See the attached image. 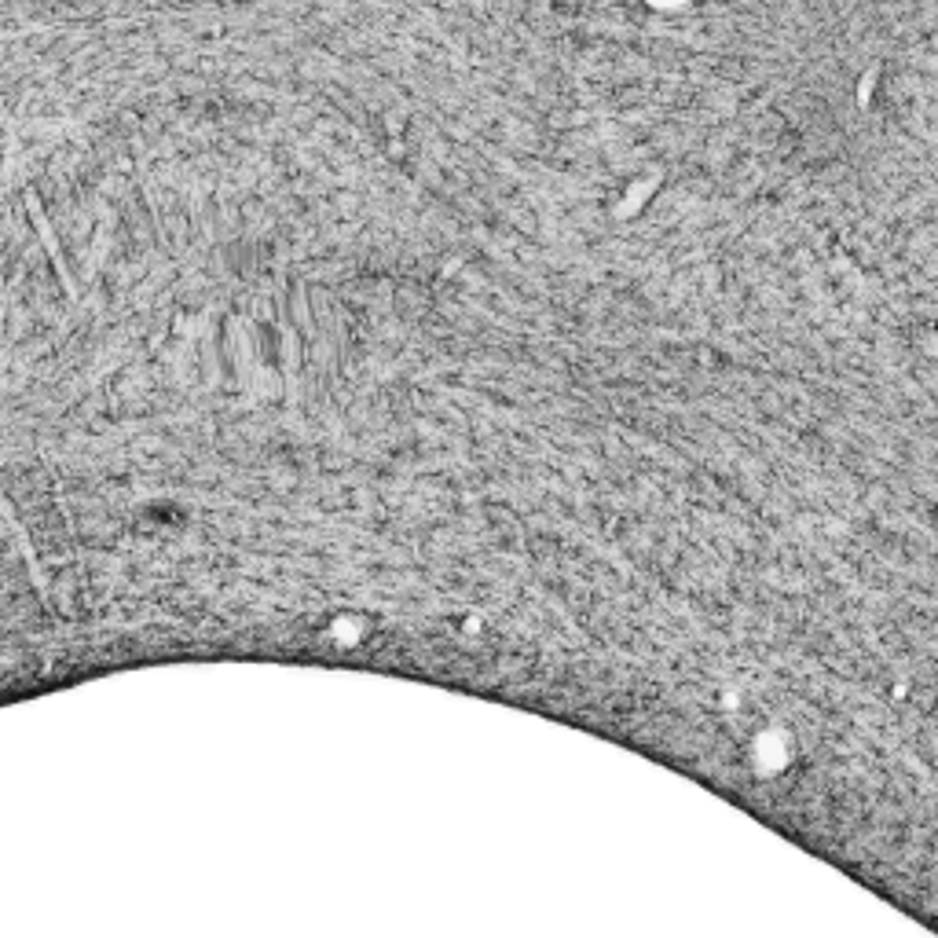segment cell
I'll return each mask as SVG.
<instances>
[{
    "label": "cell",
    "instance_id": "6da1fadb",
    "mask_svg": "<svg viewBox=\"0 0 938 938\" xmlns=\"http://www.w3.org/2000/svg\"><path fill=\"white\" fill-rule=\"evenodd\" d=\"M26 213H30L33 227H38V235H41L44 249H49V257H52V268H55V276H60L63 290H66V297H71V301H77V286H74V279H71V268H66V257H63L60 243H55V232H52L49 216H44L41 202H38V194H33V191H26Z\"/></svg>",
    "mask_w": 938,
    "mask_h": 938
}]
</instances>
